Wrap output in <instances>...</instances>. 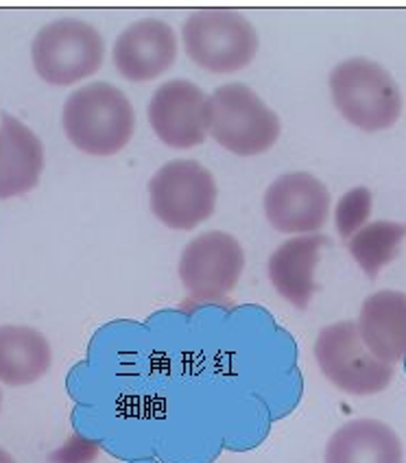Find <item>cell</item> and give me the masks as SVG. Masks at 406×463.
Here are the masks:
<instances>
[{
	"label": "cell",
	"mask_w": 406,
	"mask_h": 463,
	"mask_svg": "<svg viewBox=\"0 0 406 463\" xmlns=\"http://www.w3.org/2000/svg\"><path fill=\"white\" fill-rule=\"evenodd\" d=\"M356 326L376 359L389 365L406 359V293L378 291L369 296Z\"/></svg>",
	"instance_id": "cell-14"
},
{
	"label": "cell",
	"mask_w": 406,
	"mask_h": 463,
	"mask_svg": "<svg viewBox=\"0 0 406 463\" xmlns=\"http://www.w3.org/2000/svg\"><path fill=\"white\" fill-rule=\"evenodd\" d=\"M151 210L171 230H194L212 217L219 188L197 160H171L149 182Z\"/></svg>",
	"instance_id": "cell-7"
},
{
	"label": "cell",
	"mask_w": 406,
	"mask_h": 463,
	"mask_svg": "<svg viewBox=\"0 0 406 463\" xmlns=\"http://www.w3.org/2000/svg\"><path fill=\"white\" fill-rule=\"evenodd\" d=\"M313 352L321 373L350 396H373L393 381V365L369 352L354 322H336L321 328Z\"/></svg>",
	"instance_id": "cell-5"
},
{
	"label": "cell",
	"mask_w": 406,
	"mask_h": 463,
	"mask_svg": "<svg viewBox=\"0 0 406 463\" xmlns=\"http://www.w3.org/2000/svg\"><path fill=\"white\" fill-rule=\"evenodd\" d=\"M278 114L251 88L228 83L210 94V136L234 156L267 154L279 138Z\"/></svg>",
	"instance_id": "cell-4"
},
{
	"label": "cell",
	"mask_w": 406,
	"mask_h": 463,
	"mask_svg": "<svg viewBox=\"0 0 406 463\" xmlns=\"http://www.w3.org/2000/svg\"><path fill=\"white\" fill-rule=\"evenodd\" d=\"M0 463H15V461H14V457L9 455L7 450H3V449H0Z\"/></svg>",
	"instance_id": "cell-20"
},
{
	"label": "cell",
	"mask_w": 406,
	"mask_h": 463,
	"mask_svg": "<svg viewBox=\"0 0 406 463\" xmlns=\"http://www.w3.org/2000/svg\"><path fill=\"white\" fill-rule=\"evenodd\" d=\"M44 171V146L14 116L0 120V199L18 197L38 186Z\"/></svg>",
	"instance_id": "cell-13"
},
{
	"label": "cell",
	"mask_w": 406,
	"mask_h": 463,
	"mask_svg": "<svg viewBox=\"0 0 406 463\" xmlns=\"http://www.w3.org/2000/svg\"><path fill=\"white\" fill-rule=\"evenodd\" d=\"M97 455V444L92 441L83 439V438H75L71 444H66L64 449L57 450L52 455V461L57 463H88L92 457Z\"/></svg>",
	"instance_id": "cell-19"
},
{
	"label": "cell",
	"mask_w": 406,
	"mask_h": 463,
	"mask_svg": "<svg viewBox=\"0 0 406 463\" xmlns=\"http://www.w3.org/2000/svg\"><path fill=\"white\" fill-rule=\"evenodd\" d=\"M61 125L66 138L83 154L116 156L134 138V105L112 83H90L68 97Z\"/></svg>",
	"instance_id": "cell-1"
},
{
	"label": "cell",
	"mask_w": 406,
	"mask_h": 463,
	"mask_svg": "<svg viewBox=\"0 0 406 463\" xmlns=\"http://www.w3.org/2000/svg\"><path fill=\"white\" fill-rule=\"evenodd\" d=\"M265 214L282 234H317L330 214V191L310 173H284L265 193Z\"/></svg>",
	"instance_id": "cell-10"
},
{
	"label": "cell",
	"mask_w": 406,
	"mask_h": 463,
	"mask_svg": "<svg viewBox=\"0 0 406 463\" xmlns=\"http://www.w3.org/2000/svg\"><path fill=\"white\" fill-rule=\"evenodd\" d=\"M0 402H3V393H0Z\"/></svg>",
	"instance_id": "cell-21"
},
{
	"label": "cell",
	"mask_w": 406,
	"mask_h": 463,
	"mask_svg": "<svg viewBox=\"0 0 406 463\" xmlns=\"http://www.w3.org/2000/svg\"><path fill=\"white\" fill-rule=\"evenodd\" d=\"M114 66L136 83L165 75L177 60V35L165 20L145 18L118 35L114 44Z\"/></svg>",
	"instance_id": "cell-11"
},
{
	"label": "cell",
	"mask_w": 406,
	"mask_h": 463,
	"mask_svg": "<svg viewBox=\"0 0 406 463\" xmlns=\"http://www.w3.org/2000/svg\"><path fill=\"white\" fill-rule=\"evenodd\" d=\"M186 55L199 68L216 75H231L247 68L258 52L254 24L231 9H202L182 26Z\"/></svg>",
	"instance_id": "cell-3"
},
{
	"label": "cell",
	"mask_w": 406,
	"mask_h": 463,
	"mask_svg": "<svg viewBox=\"0 0 406 463\" xmlns=\"http://www.w3.org/2000/svg\"><path fill=\"white\" fill-rule=\"evenodd\" d=\"M326 463H404V449L398 433L381 420H352L330 438Z\"/></svg>",
	"instance_id": "cell-15"
},
{
	"label": "cell",
	"mask_w": 406,
	"mask_h": 463,
	"mask_svg": "<svg viewBox=\"0 0 406 463\" xmlns=\"http://www.w3.org/2000/svg\"><path fill=\"white\" fill-rule=\"evenodd\" d=\"M51 344L29 326H0V383L24 387L51 370Z\"/></svg>",
	"instance_id": "cell-16"
},
{
	"label": "cell",
	"mask_w": 406,
	"mask_h": 463,
	"mask_svg": "<svg viewBox=\"0 0 406 463\" xmlns=\"http://www.w3.org/2000/svg\"><path fill=\"white\" fill-rule=\"evenodd\" d=\"M330 92L339 114L361 131L393 128L402 114V92L392 72L365 57L332 68Z\"/></svg>",
	"instance_id": "cell-2"
},
{
	"label": "cell",
	"mask_w": 406,
	"mask_h": 463,
	"mask_svg": "<svg viewBox=\"0 0 406 463\" xmlns=\"http://www.w3.org/2000/svg\"><path fill=\"white\" fill-rule=\"evenodd\" d=\"M149 123L171 149H193L210 136V97L197 83L171 79L153 92Z\"/></svg>",
	"instance_id": "cell-9"
},
{
	"label": "cell",
	"mask_w": 406,
	"mask_h": 463,
	"mask_svg": "<svg viewBox=\"0 0 406 463\" xmlns=\"http://www.w3.org/2000/svg\"><path fill=\"white\" fill-rule=\"evenodd\" d=\"M101 33L83 20L64 18L42 26L31 44L35 72L51 86H72L103 66Z\"/></svg>",
	"instance_id": "cell-6"
},
{
	"label": "cell",
	"mask_w": 406,
	"mask_h": 463,
	"mask_svg": "<svg viewBox=\"0 0 406 463\" xmlns=\"http://www.w3.org/2000/svg\"><path fill=\"white\" fill-rule=\"evenodd\" d=\"M372 208H373L372 191L365 186L352 188V191L343 194L335 210V223H336V232H339V236L350 241L358 230L365 228L369 214H372Z\"/></svg>",
	"instance_id": "cell-18"
},
{
	"label": "cell",
	"mask_w": 406,
	"mask_h": 463,
	"mask_svg": "<svg viewBox=\"0 0 406 463\" xmlns=\"http://www.w3.org/2000/svg\"><path fill=\"white\" fill-rule=\"evenodd\" d=\"M324 245H328V241L321 234L295 236V239L284 241L269 258V280L279 296L295 308L304 310L313 302L315 291H317L315 269H317Z\"/></svg>",
	"instance_id": "cell-12"
},
{
	"label": "cell",
	"mask_w": 406,
	"mask_h": 463,
	"mask_svg": "<svg viewBox=\"0 0 406 463\" xmlns=\"http://www.w3.org/2000/svg\"><path fill=\"white\" fill-rule=\"evenodd\" d=\"M245 254L234 236L212 230L193 239L179 258V280L194 302H223L239 284Z\"/></svg>",
	"instance_id": "cell-8"
},
{
	"label": "cell",
	"mask_w": 406,
	"mask_h": 463,
	"mask_svg": "<svg viewBox=\"0 0 406 463\" xmlns=\"http://www.w3.org/2000/svg\"><path fill=\"white\" fill-rule=\"evenodd\" d=\"M406 239V223L395 221H373L358 230L350 239V254L356 265L365 271L369 280H376L389 262L400 254V245Z\"/></svg>",
	"instance_id": "cell-17"
}]
</instances>
